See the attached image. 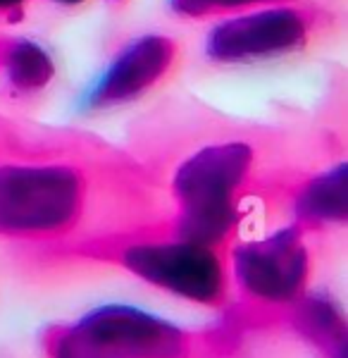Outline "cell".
Listing matches in <instances>:
<instances>
[{
  "label": "cell",
  "instance_id": "obj_1",
  "mask_svg": "<svg viewBox=\"0 0 348 358\" xmlns=\"http://www.w3.org/2000/svg\"><path fill=\"white\" fill-rule=\"evenodd\" d=\"M167 208L153 167L103 138L0 124V241L22 246L31 261Z\"/></svg>",
  "mask_w": 348,
  "mask_h": 358
},
{
  "label": "cell",
  "instance_id": "obj_2",
  "mask_svg": "<svg viewBox=\"0 0 348 358\" xmlns=\"http://www.w3.org/2000/svg\"><path fill=\"white\" fill-rule=\"evenodd\" d=\"M38 265H103L217 313L231 301L229 248L187 236L170 208L150 220L50 253Z\"/></svg>",
  "mask_w": 348,
  "mask_h": 358
},
{
  "label": "cell",
  "instance_id": "obj_3",
  "mask_svg": "<svg viewBox=\"0 0 348 358\" xmlns=\"http://www.w3.org/2000/svg\"><path fill=\"white\" fill-rule=\"evenodd\" d=\"M246 337L227 317L201 327L126 303H106L38 334L43 358H243Z\"/></svg>",
  "mask_w": 348,
  "mask_h": 358
},
{
  "label": "cell",
  "instance_id": "obj_4",
  "mask_svg": "<svg viewBox=\"0 0 348 358\" xmlns=\"http://www.w3.org/2000/svg\"><path fill=\"white\" fill-rule=\"evenodd\" d=\"M263 184L258 148L243 138L212 141L189 153L165 184L177 227L191 239L231 248L248 196Z\"/></svg>",
  "mask_w": 348,
  "mask_h": 358
},
{
  "label": "cell",
  "instance_id": "obj_5",
  "mask_svg": "<svg viewBox=\"0 0 348 358\" xmlns=\"http://www.w3.org/2000/svg\"><path fill=\"white\" fill-rule=\"evenodd\" d=\"M308 236L289 222L275 232L229 248L231 301L219 315L246 337L275 332L277 320L310 289Z\"/></svg>",
  "mask_w": 348,
  "mask_h": 358
},
{
  "label": "cell",
  "instance_id": "obj_6",
  "mask_svg": "<svg viewBox=\"0 0 348 358\" xmlns=\"http://www.w3.org/2000/svg\"><path fill=\"white\" fill-rule=\"evenodd\" d=\"M329 24L327 10L308 0L222 17L205 38V57L215 65H246L305 48Z\"/></svg>",
  "mask_w": 348,
  "mask_h": 358
},
{
  "label": "cell",
  "instance_id": "obj_7",
  "mask_svg": "<svg viewBox=\"0 0 348 358\" xmlns=\"http://www.w3.org/2000/svg\"><path fill=\"white\" fill-rule=\"evenodd\" d=\"M179 60V43L165 34H143L126 43L84 96L89 110L126 106L155 89Z\"/></svg>",
  "mask_w": 348,
  "mask_h": 358
},
{
  "label": "cell",
  "instance_id": "obj_8",
  "mask_svg": "<svg viewBox=\"0 0 348 358\" xmlns=\"http://www.w3.org/2000/svg\"><path fill=\"white\" fill-rule=\"evenodd\" d=\"M272 192L287 206L289 222L305 234L329 232L348 222V165L339 160L332 167L298 175L272 184Z\"/></svg>",
  "mask_w": 348,
  "mask_h": 358
},
{
  "label": "cell",
  "instance_id": "obj_9",
  "mask_svg": "<svg viewBox=\"0 0 348 358\" xmlns=\"http://www.w3.org/2000/svg\"><path fill=\"white\" fill-rule=\"evenodd\" d=\"M275 332L291 334L315 358H348L346 310L327 292H305L277 320Z\"/></svg>",
  "mask_w": 348,
  "mask_h": 358
},
{
  "label": "cell",
  "instance_id": "obj_10",
  "mask_svg": "<svg viewBox=\"0 0 348 358\" xmlns=\"http://www.w3.org/2000/svg\"><path fill=\"white\" fill-rule=\"evenodd\" d=\"M0 74L20 96H34L50 84L55 77V65L38 43L27 38H3Z\"/></svg>",
  "mask_w": 348,
  "mask_h": 358
},
{
  "label": "cell",
  "instance_id": "obj_11",
  "mask_svg": "<svg viewBox=\"0 0 348 358\" xmlns=\"http://www.w3.org/2000/svg\"><path fill=\"white\" fill-rule=\"evenodd\" d=\"M287 3H298V0H170V8L184 20H210V17H231Z\"/></svg>",
  "mask_w": 348,
  "mask_h": 358
},
{
  "label": "cell",
  "instance_id": "obj_12",
  "mask_svg": "<svg viewBox=\"0 0 348 358\" xmlns=\"http://www.w3.org/2000/svg\"><path fill=\"white\" fill-rule=\"evenodd\" d=\"M29 3H31V0H0V20L3 22L24 20Z\"/></svg>",
  "mask_w": 348,
  "mask_h": 358
},
{
  "label": "cell",
  "instance_id": "obj_13",
  "mask_svg": "<svg viewBox=\"0 0 348 358\" xmlns=\"http://www.w3.org/2000/svg\"><path fill=\"white\" fill-rule=\"evenodd\" d=\"M53 3H57V5H79V3H84V0H53Z\"/></svg>",
  "mask_w": 348,
  "mask_h": 358
},
{
  "label": "cell",
  "instance_id": "obj_14",
  "mask_svg": "<svg viewBox=\"0 0 348 358\" xmlns=\"http://www.w3.org/2000/svg\"><path fill=\"white\" fill-rule=\"evenodd\" d=\"M0 45H3V36H0Z\"/></svg>",
  "mask_w": 348,
  "mask_h": 358
}]
</instances>
